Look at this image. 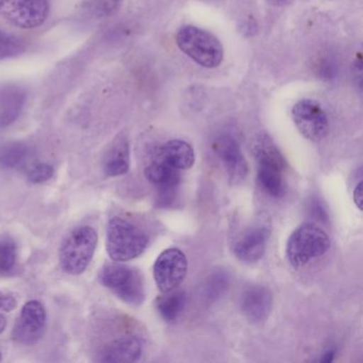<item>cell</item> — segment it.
I'll list each match as a JSON object with an SVG mask.
<instances>
[{
    "label": "cell",
    "mask_w": 363,
    "mask_h": 363,
    "mask_svg": "<svg viewBox=\"0 0 363 363\" xmlns=\"http://www.w3.org/2000/svg\"><path fill=\"white\" fill-rule=\"evenodd\" d=\"M178 48L197 65L214 69L222 63L224 50L220 40L199 27L186 25L176 33Z\"/></svg>",
    "instance_id": "6da1fadb"
},
{
    "label": "cell",
    "mask_w": 363,
    "mask_h": 363,
    "mask_svg": "<svg viewBox=\"0 0 363 363\" xmlns=\"http://www.w3.org/2000/svg\"><path fill=\"white\" fill-rule=\"evenodd\" d=\"M150 239L139 227L125 218L116 216L109 220L107 228V252L118 262L133 260L147 248Z\"/></svg>",
    "instance_id": "7a4b0ae2"
},
{
    "label": "cell",
    "mask_w": 363,
    "mask_h": 363,
    "mask_svg": "<svg viewBox=\"0 0 363 363\" xmlns=\"http://www.w3.org/2000/svg\"><path fill=\"white\" fill-rule=\"evenodd\" d=\"M99 242L96 230L91 226L77 227L63 241L59 252L61 269L69 275L84 273L93 257Z\"/></svg>",
    "instance_id": "3957f363"
},
{
    "label": "cell",
    "mask_w": 363,
    "mask_h": 363,
    "mask_svg": "<svg viewBox=\"0 0 363 363\" xmlns=\"http://www.w3.org/2000/svg\"><path fill=\"white\" fill-rule=\"evenodd\" d=\"M330 248L328 235L312 223L297 227L286 243V257L294 267H301L324 256Z\"/></svg>",
    "instance_id": "277c9868"
},
{
    "label": "cell",
    "mask_w": 363,
    "mask_h": 363,
    "mask_svg": "<svg viewBox=\"0 0 363 363\" xmlns=\"http://www.w3.org/2000/svg\"><path fill=\"white\" fill-rule=\"evenodd\" d=\"M106 288L130 305H141L145 299V286L141 273L124 264H108L99 273Z\"/></svg>",
    "instance_id": "5b68a950"
},
{
    "label": "cell",
    "mask_w": 363,
    "mask_h": 363,
    "mask_svg": "<svg viewBox=\"0 0 363 363\" xmlns=\"http://www.w3.org/2000/svg\"><path fill=\"white\" fill-rule=\"evenodd\" d=\"M48 13V0H0V16L18 28H37Z\"/></svg>",
    "instance_id": "8992f818"
},
{
    "label": "cell",
    "mask_w": 363,
    "mask_h": 363,
    "mask_svg": "<svg viewBox=\"0 0 363 363\" xmlns=\"http://www.w3.org/2000/svg\"><path fill=\"white\" fill-rule=\"evenodd\" d=\"M291 114L299 133L309 141H320L328 133V118L318 101L301 99L293 106Z\"/></svg>",
    "instance_id": "52a82bcc"
},
{
    "label": "cell",
    "mask_w": 363,
    "mask_h": 363,
    "mask_svg": "<svg viewBox=\"0 0 363 363\" xmlns=\"http://www.w3.org/2000/svg\"><path fill=\"white\" fill-rule=\"evenodd\" d=\"M188 274V259L178 248H169L161 252L154 265V278L162 293L177 289Z\"/></svg>",
    "instance_id": "ba28073f"
},
{
    "label": "cell",
    "mask_w": 363,
    "mask_h": 363,
    "mask_svg": "<svg viewBox=\"0 0 363 363\" xmlns=\"http://www.w3.org/2000/svg\"><path fill=\"white\" fill-rule=\"evenodd\" d=\"M45 307L39 301L25 303L13 328V339L23 345L37 343L44 335L46 327Z\"/></svg>",
    "instance_id": "9c48e42d"
},
{
    "label": "cell",
    "mask_w": 363,
    "mask_h": 363,
    "mask_svg": "<svg viewBox=\"0 0 363 363\" xmlns=\"http://www.w3.org/2000/svg\"><path fill=\"white\" fill-rule=\"evenodd\" d=\"M213 150L224 163L230 182H243L248 174V165L237 140L230 135H220L214 140Z\"/></svg>",
    "instance_id": "30bf717a"
},
{
    "label": "cell",
    "mask_w": 363,
    "mask_h": 363,
    "mask_svg": "<svg viewBox=\"0 0 363 363\" xmlns=\"http://www.w3.org/2000/svg\"><path fill=\"white\" fill-rule=\"evenodd\" d=\"M269 230L267 226L258 225L247 229L233 244V254L245 263L260 260L267 250Z\"/></svg>",
    "instance_id": "8fae6325"
},
{
    "label": "cell",
    "mask_w": 363,
    "mask_h": 363,
    "mask_svg": "<svg viewBox=\"0 0 363 363\" xmlns=\"http://www.w3.org/2000/svg\"><path fill=\"white\" fill-rule=\"evenodd\" d=\"M273 295L262 286H252L241 296V309L245 318L252 323L262 322L271 314Z\"/></svg>",
    "instance_id": "7c38bea8"
},
{
    "label": "cell",
    "mask_w": 363,
    "mask_h": 363,
    "mask_svg": "<svg viewBox=\"0 0 363 363\" xmlns=\"http://www.w3.org/2000/svg\"><path fill=\"white\" fill-rule=\"evenodd\" d=\"M145 176L150 184L158 188L164 203L172 199L180 182L179 171L158 158L146 167Z\"/></svg>",
    "instance_id": "4fadbf2b"
},
{
    "label": "cell",
    "mask_w": 363,
    "mask_h": 363,
    "mask_svg": "<svg viewBox=\"0 0 363 363\" xmlns=\"http://www.w3.org/2000/svg\"><path fill=\"white\" fill-rule=\"evenodd\" d=\"M157 158L178 171L190 169L195 163V152L188 142L171 140L159 148Z\"/></svg>",
    "instance_id": "5bb4252c"
},
{
    "label": "cell",
    "mask_w": 363,
    "mask_h": 363,
    "mask_svg": "<svg viewBox=\"0 0 363 363\" xmlns=\"http://www.w3.org/2000/svg\"><path fill=\"white\" fill-rule=\"evenodd\" d=\"M143 352L141 340L137 337H124L110 343L101 354L103 362H135Z\"/></svg>",
    "instance_id": "9a60e30c"
},
{
    "label": "cell",
    "mask_w": 363,
    "mask_h": 363,
    "mask_svg": "<svg viewBox=\"0 0 363 363\" xmlns=\"http://www.w3.org/2000/svg\"><path fill=\"white\" fill-rule=\"evenodd\" d=\"M26 101V93L20 86L0 89V127H7L18 120Z\"/></svg>",
    "instance_id": "2e32d148"
},
{
    "label": "cell",
    "mask_w": 363,
    "mask_h": 363,
    "mask_svg": "<svg viewBox=\"0 0 363 363\" xmlns=\"http://www.w3.org/2000/svg\"><path fill=\"white\" fill-rule=\"evenodd\" d=\"M252 154L258 165L273 167L286 171V160L271 137L267 133H260L252 143Z\"/></svg>",
    "instance_id": "e0dca14e"
},
{
    "label": "cell",
    "mask_w": 363,
    "mask_h": 363,
    "mask_svg": "<svg viewBox=\"0 0 363 363\" xmlns=\"http://www.w3.org/2000/svg\"><path fill=\"white\" fill-rule=\"evenodd\" d=\"M129 171V144L125 138H120L106 157L104 172L109 177H118Z\"/></svg>",
    "instance_id": "ac0fdd59"
},
{
    "label": "cell",
    "mask_w": 363,
    "mask_h": 363,
    "mask_svg": "<svg viewBox=\"0 0 363 363\" xmlns=\"http://www.w3.org/2000/svg\"><path fill=\"white\" fill-rule=\"evenodd\" d=\"M186 295L182 291H171L157 299V310L161 318L167 323L178 320L186 308Z\"/></svg>",
    "instance_id": "d6986e66"
},
{
    "label": "cell",
    "mask_w": 363,
    "mask_h": 363,
    "mask_svg": "<svg viewBox=\"0 0 363 363\" xmlns=\"http://www.w3.org/2000/svg\"><path fill=\"white\" fill-rule=\"evenodd\" d=\"M284 172L273 167L258 165V182L264 192L275 199H281L286 194Z\"/></svg>",
    "instance_id": "ffe728a7"
},
{
    "label": "cell",
    "mask_w": 363,
    "mask_h": 363,
    "mask_svg": "<svg viewBox=\"0 0 363 363\" xmlns=\"http://www.w3.org/2000/svg\"><path fill=\"white\" fill-rule=\"evenodd\" d=\"M28 146L23 143H10L0 148V167L14 169L28 157Z\"/></svg>",
    "instance_id": "44dd1931"
},
{
    "label": "cell",
    "mask_w": 363,
    "mask_h": 363,
    "mask_svg": "<svg viewBox=\"0 0 363 363\" xmlns=\"http://www.w3.org/2000/svg\"><path fill=\"white\" fill-rule=\"evenodd\" d=\"M25 44L16 35L0 30V60L14 58L24 52Z\"/></svg>",
    "instance_id": "7402d4cb"
},
{
    "label": "cell",
    "mask_w": 363,
    "mask_h": 363,
    "mask_svg": "<svg viewBox=\"0 0 363 363\" xmlns=\"http://www.w3.org/2000/svg\"><path fill=\"white\" fill-rule=\"evenodd\" d=\"M120 4L121 0H86L84 9L94 18H106L113 13Z\"/></svg>",
    "instance_id": "603a6c76"
},
{
    "label": "cell",
    "mask_w": 363,
    "mask_h": 363,
    "mask_svg": "<svg viewBox=\"0 0 363 363\" xmlns=\"http://www.w3.org/2000/svg\"><path fill=\"white\" fill-rule=\"evenodd\" d=\"M16 262V246L9 240L0 242V273H8Z\"/></svg>",
    "instance_id": "cb8c5ba5"
},
{
    "label": "cell",
    "mask_w": 363,
    "mask_h": 363,
    "mask_svg": "<svg viewBox=\"0 0 363 363\" xmlns=\"http://www.w3.org/2000/svg\"><path fill=\"white\" fill-rule=\"evenodd\" d=\"M54 176V167L46 163H39L29 169L28 180L33 184H43Z\"/></svg>",
    "instance_id": "d4e9b609"
},
{
    "label": "cell",
    "mask_w": 363,
    "mask_h": 363,
    "mask_svg": "<svg viewBox=\"0 0 363 363\" xmlns=\"http://www.w3.org/2000/svg\"><path fill=\"white\" fill-rule=\"evenodd\" d=\"M16 303H16V297L0 291V312L12 311L16 309Z\"/></svg>",
    "instance_id": "484cf974"
},
{
    "label": "cell",
    "mask_w": 363,
    "mask_h": 363,
    "mask_svg": "<svg viewBox=\"0 0 363 363\" xmlns=\"http://www.w3.org/2000/svg\"><path fill=\"white\" fill-rule=\"evenodd\" d=\"M354 201L359 210L362 209V182H361L354 188Z\"/></svg>",
    "instance_id": "4316f807"
},
{
    "label": "cell",
    "mask_w": 363,
    "mask_h": 363,
    "mask_svg": "<svg viewBox=\"0 0 363 363\" xmlns=\"http://www.w3.org/2000/svg\"><path fill=\"white\" fill-rule=\"evenodd\" d=\"M335 350H328V352H325L324 357H323L322 359L323 362H331V361L333 360V357H335Z\"/></svg>",
    "instance_id": "83f0119b"
},
{
    "label": "cell",
    "mask_w": 363,
    "mask_h": 363,
    "mask_svg": "<svg viewBox=\"0 0 363 363\" xmlns=\"http://www.w3.org/2000/svg\"><path fill=\"white\" fill-rule=\"evenodd\" d=\"M267 3L272 6H276V7H279V6L286 5L288 3L289 0H267Z\"/></svg>",
    "instance_id": "f1b7e54d"
},
{
    "label": "cell",
    "mask_w": 363,
    "mask_h": 363,
    "mask_svg": "<svg viewBox=\"0 0 363 363\" xmlns=\"http://www.w3.org/2000/svg\"><path fill=\"white\" fill-rule=\"evenodd\" d=\"M6 327H7V318L3 314H0V333L5 331Z\"/></svg>",
    "instance_id": "f546056e"
},
{
    "label": "cell",
    "mask_w": 363,
    "mask_h": 363,
    "mask_svg": "<svg viewBox=\"0 0 363 363\" xmlns=\"http://www.w3.org/2000/svg\"><path fill=\"white\" fill-rule=\"evenodd\" d=\"M3 360V354L0 352V361Z\"/></svg>",
    "instance_id": "4dcf8cb0"
}]
</instances>
